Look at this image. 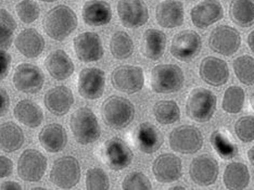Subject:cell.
<instances>
[{
    "instance_id": "obj_1",
    "label": "cell",
    "mask_w": 254,
    "mask_h": 190,
    "mask_svg": "<svg viewBox=\"0 0 254 190\" xmlns=\"http://www.w3.org/2000/svg\"><path fill=\"white\" fill-rule=\"evenodd\" d=\"M77 16L74 11L65 4L56 5L49 10L43 20L45 33L57 42H62L76 30Z\"/></svg>"
},
{
    "instance_id": "obj_2",
    "label": "cell",
    "mask_w": 254,
    "mask_h": 190,
    "mask_svg": "<svg viewBox=\"0 0 254 190\" xmlns=\"http://www.w3.org/2000/svg\"><path fill=\"white\" fill-rule=\"evenodd\" d=\"M101 115L109 127L122 129L128 126L135 119V107L124 97L111 96L103 101Z\"/></svg>"
},
{
    "instance_id": "obj_3",
    "label": "cell",
    "mask_w": 254,
    "mask_h": 190,
    "mask_svg": "<svg viewBox=\"0 0 254 190\" xmlns=\"http://www.w3.org/2000/svg\"><path fill=\"white\" fill-rule=\"evenodd\" d=\"M70 127L75 139L80 145H89L99 139L101 129L96 114L91 109L83 107L71 115Z\"/></svg>"
},
{
    "instance_id": "obj_4",
    "label": "cell",
    "mask_w": 254,
    "mask_h": 190,
    "mask_svg": "<svg viewBox=\"0 0 254 190\" xmlns=\"http://www.w3.org/2000/svg\"><path fill=\"white\" fill-rule=\"evenodd\" d=\"M217 98L210 89L193 88L186 100V113L194 122L204 123L210 121L216 111Z\"/></svg>"
},
{
    "instance_id": "obj_5",
    "label": "cell",
    "mask_w": 254,
    "mask_h": 190,
    "mask_svg": "<svg viewBox=\"0 0 254 190\" xmlns=\"http://www.w3.org/2000/svg\"><path fill=\"white\" fill-rule=\"evenodd\" d=\"M185 84V74L176 64L155 65L150 74V87L157 94H174Z\"/></svg>"
},
{
    "instance_id": "obj_6",
    "label": "cell",
    "mask_w": 254,
    "mask_h": 190,
    "mask_svg": "<svg viewBox=\"0 0 254 190\" xmlns=\"http://www.w3.org/2000/svg\"><path fill=\"white\" fill-rule=\"evenodd\" d=\"M170 147L173 151L182 154H193L203 146V136L193 125H181L173 129L169 136Z\"/></svg>"
},
{
    "instance_id": "obj_7",
    "label": "cell",
    "mask_w": 254,
    "mask_h": 190,
    "mask_svg": "<svg viewBox=\"0 0 254 190\" xmlns=\"http://www.w3.org/2000/svg\"><path fill=\"white\" fill-rule=\"evenodd\" d=\"M50 182L62 189H70L80 181V165L76 158L64 155L57 159L50 171Z\"/></svg>"
},
{
    "instance_id": "obj_8",
    "label": "cell",
    "mask_w": 254,
    "mask_h": 190,
    "mask_svg": "<svg viewBox=\"0 0 254 190\" xmlns=\"http://www.w3.org/2000/svg\"><path fill=\"white\" fill-rule=\"evenodd\" d=\"M111 83L113 87L125 94H136L143 88L145 74L140 66L120 65L115 67L111 74Z\"/></svg>"
},
{
    "instance_id": "obj_9",
    "label": "cell",
    "mask_w": 254,
    "mask_h": 190,
    "mask_svg": "<svg viewBox=\"0 0 254 190\" xmlns=\"http://www.w3.org/2000/svg\"><path fill=\"white\" fill-rule=\"evenodd\" d=\"M134 159V153L127 143L119 137L108 139L102 147V160L110 169L121 171L128 168Z\"/></svg>"
},
{
    "instance_id": "obj_10",
    "label": "cell",
    "mask_w": 254,
    "mask_h": 190,
    "mask_svg": "<svg viewBox=\"0 0 254 190\" xmlns=\"http://www.w3.org/2000/svg\"><path fill=\"white\" fill-rule=\"evenodd\" d=\"M202 49V38L197 32L185 30L173 37L171 44V55L175 59L189 62L197 58Z\"/></svg>"
},
{
    "instance_id": "obj_11",
    "label": "cell",
    "mask_w": 254,
    "mask_h": 190,
    "mask_svg": "<svg viewBox=\"0 0 254 190\" xmlns=\"http://www.w3.org/2000/svg\"><path fill=\"white\" fill-rule=\"evenodd\" d=\"M209 47L216 54L232 57L241 47V36L236 28L228 25H219L209 36Z\"/></svg>"
},
{
    "instance_id": "obj_12",
    "label": "cell",
    "mask_w": 254,
    "mask_h": 190,
    "mask_svg": "<svg viewBox=\"0 0 254 190\" xmlns=\"http://www.w3.org/2000/svg\"><path fill=\"white\" fill-rule=\"evenodd\" d=\"M47 170V159L35 149H26L18 160V174L23 181L38 182Z\"/></svg>"
},
{
    "instance_id": "obj_13",
    "label": "cell",
    "mask_w": 254,
    "mask_h": 190,
    "mask_svg": "<svg viewBox=\"0 0 254 190\" xmlns=\"http://www.w3.org/2000/svg\"><path fill=\"white\" fill-rule=\"evenodd\" d=\"M15 88L24 94H36L43 88L45 75L37 65L32 63H21L16 66L13 74Z\"/></svg>"
},
{
    "instance_id": "obj_14",
    "label": "cell",
    "mask_w": 254,
    "mask_h": 190,
    "mask_svg": "<svg viewBox=\"0 0 254 190\" xmlns=\"http://www.w3.org/2000/svg\"><path fill=\"white\" fill-rule=\"evenodd\" d=\"M219 166L217 161L209 154L195 157L189 165V176L195 185L211 186L217 181Z\"/></svg>"
},
{
    "instance_id": "obj_15",
    "label": "cell",
    "mask_w": 254,
    "mask_h": 190,
    "mask_svg": "<svg viewBox=\"0 0 254 190\" xmlns=\"http://www.w3.org/2000/svg\"><path fill=\"white\" fill-rule=\"evenodd\" d=\"M106 87V73L98 67H85L77 80L78 93L85 99L96 100L103 95Z\"/></svg>"
},
{
    "instance_id": "obj_16",
    "label": "cell",
    "mask_w": 254,
    "mask_h": 190,
    "mask_svg": "<svg viewBox=\"0 0 254 190\" xmlns=\"http://www.w3.org/2000/svg\"><path fill=\"white\" fill-rule=\"evenodd\" d=\"M75 55L82 62H97L105 55L100 36L94 32L79 34L73 40Z\"/></svg>"
},
{
    "instance_id": "obj_17",
    "label": "cell",
    "mask_w": 254,
    "mask_h": 190,
    "mask_svg": "<svg viewBox=\"0 0 254 190\" xmlns=\"http://www.w3.org/2000/svg\"><path fill=\"white\" fill-rule=\"evenodd\" d=\"M117 9L120 21L125 27H140L149 20V10L145 0H120Z\"/></svg>"
},
{
    "instance_id": "obj_18",
    "label": "cell",
    "mask_w": 254,
    "mask_h": 190,
    "mask_svg": "<svg viewBox=\"0 0 254 190\" xmlns=\"http://www.w3.org/2000/svg\"><path fill=\"white\" fill-rule=\"evenodd\" d=\"M152 173L159 183L170 184L180 180L183 175L181 158L173 153H163L153 161Z\"/></svg>"
},
{
    "instance_id": "obj_19",
    "label": "cell",
    "mask_w": 254,
    "mask_h": 190,
    "mask_svg": "<svg viewBox=\"0 0 254 190\" xmlns=\"http://www.w3.org/2000/svg\"><path fill=\"white\" fill-rule=\"evenodd\" d=\"M199 75L207 85L223 86L229 79V68L226 61L216 57H205L199 65Z\"/></svg>"
},
{
    "instance_id": "obj_20",
    "label": "cell",
    "mask_w": 254,
    "mask_h": 190,
    "mask_svg": "<svg viewBox=\"0 0 254 190\" xmlns=\"http://www.w3.org/2000/svg\"><path fill=\"white\" fill-rule=\"evenodd\" d=\"M224 9L218 0H203L195 4L190 11V18L194 26L198 28H206L214 23L222 20Z\"/></svg>"
},
{
    "instance_id": "obj_21",
    "label": "cell",
    "mask_w": 254,
    "mask_h": 190,
    "mask_svg": "<svg viewBox=\"0 0 254 190\" xmlns=\"http://www.w3.org/2000/svg\"><path fill=\"white\" fill-rule=\"evenodd\" d=\"M134 141L138 150L151 154L158 151L163 145L164 137L157 126L149 122H143L138 125L135 130Z\"/></svg>"
},
{
    "instance_id": "obj_22",
    "label": "cell",
    "mask_w": 254,
    "mask_h": 190,
    "mask_svg": "<svg viewBox=\"0 0 254 190\" xmlns=\"http://www.w3.org/2000/svg\"><path fill=\"white\" fill-rule=\"evenodd\" d=\"M155 20L164 28L182 26L185 20L184 4L178 0H164L155 8Z\"/></svg>"
},
{
    "instance_id": "obj_23",
    "label": "cell",
    "mask_w": 254,
    "mask_h": 190,
    "mask_svg": "<svg viewBox=\"0 0 254 190\" xmlns=\"http://www.w3.org/2000/svg\"><path fill=\"white\" fill-rule=\"evenodd\" d=\"M44 102L48 111L57 117H63L71 110L74 103L73 91L66 86H56L45 94Z\"/></svg>"
},
{
    "instance_id": "obj_24",
    "label": "cell",
    "mask_w": 254,
    "mask_h": 190,
    "mask_svg": "<svg viewBox=\"0 0 254 190\" xmlns=\"http://www.w3.org/2000/svg\"><path fill=\"white\" fill-rule=\"evenodd\" d=\"M15 48L25 58H38L45 50V39L35 28H25L15 38Z\"/></svg>"
},
{
    "instance_id": "obj_25",
    "label": "cell",
    "mask_w": 254,
    "mask_h": 190,
    "mask_svg": "<svg viewBox=\"0 0 254 190\" xmlns=\"http://www.w3.org/2000/svg\"><path fill=\"white\" fill-rule=\"evenodd\" d=\"M45 66L49 75L57 80H64L72 76L75 66L72 59L64 50L58 49L49 54L45 59Z\"/></svg>"
},
{
    "instance_id": "obj_26",
    "label": "cell",
    "mask_w": 254,
    "mask_h": 190,
    "mask_svg": "<svg viewBox=\"0 0 254 190\" xmlns=\"http://www.w3.org/2000/svg\"><path fill=\"white\" fill-rule=\"evenodd\" d=\"M39 143L46 151L57 153L62 151L67 143V134L61 124L53 123L46 125L38 134Z\"/></svg>"
},
{
    "instance_id": "obj_27",
    "label": "cell",
    "mask_w": 254,
    "mask_h": 190,
    "mask_svg": "<svg viewBox=\"0 0 254 190\" xmlns=\"http://www.w3.org/2000/svg\"><path fill=\"white\" fill-rule=\"evenodd\" d=\"M82 16L89 26L107 25L112 19L111 5L103 0H89L83 5Z\"/></svg>"
},
{
    "instance_id": "obj_28",
    "label": "cell",
    "mask_w": 254,
    "mask_h": 190,
    "mask_svg": "<svg viewBox=\"0 0 254 190\" xmlns=\"http://www.w3.org/2000/svg\"><path fill=\"white\" fill-rule=\"evenodd\" d=\"M166 35L155 28L145 31L140 40V53L150 60H159L165 53Z\"/></svg>"
},
{
    "instance_id": "obj_29",
    "label": "cell",
    "mask_w": 254,
    "mask_h": 190,
    "mask_svg": "<svg viewBox=\"0 0 254 190\" xmlns=\"http://www.w3.org/2000/svg\"><path fill=\"white\" fill-rule=\"evenodd\" d=\"M15 119L30 128H36L43 123L44 112L36 102L30 99L21 100L13 110Z\"/></svg>"
},
{
    "instance_id": "obj_30",
    "label": "cell",
    "mask_w": 254,
    "mask_h": 190,
    "mask_svg": "<svg viewBox=\"0 0 254 190\" xmlns=\"http://www.w3.org/2000/svg\"><path fill=\"white\" fill-rule=\"evenodd\" d=\"M25 136L19 125L13 122L0 124V150L14 152L24 145Z\"/></svg>"
},
{
    "instance_id": "obj_31",
    "label": "cell",
    "mask_w": 254,
    "mask_h": 190,
    "mask_svg": "<svg viewBox=\"0 0 254 190\" xmlns=\"http://www.w3.org/2000/svg\"><path fill=\"white\" fill-rule=\"evenodd\" d=\"M223 182L227 189H245L250 183V172L242 162H232L225 168Z\"/></svg>"
},
{
    "instance_id": "obj_32",
    "label": "cell",
    "mask_w": 254,
    "mask_h": 190,
    "mask_svg": "<svg viewBox=\"0 0 254 190\" xmlns=\"http://www.w3.org/2000/svg\"><path fill=\"white\" fill-rule=\"evenodd\" d=\"M229 16L240 27L252 26L254 24V0H232Z\"/></svg>"
},
{
    "instance_id": "obj_33",
    "label": "cell",
    "mask_w": 254,
    "mask_h": 190,
    "mask_svg": "<svg viewBox=\"0 0 254 190\" xmlns=\"http://www.w3.org/2000/svg\"><path fill=\"white\" fill-rule=\"evenodd\" d=\"M110 51L115 59H128L134 53V42L126 32H115L110 39Z\"/></svg>"
},
{
    "instance_id": "obj_34",
    "label": "cell",
    "mask_w": 254,
    "mask_h": 190,
    "mask_svg": "<svg viewBox=\"0 0 254 190\" xmlns=\"http://www.w3.org/2000/svg\"><path fill=\"white\" fill-rule=\"evenodd\" d=\"M155 120L162 125L174 124L181 120V109L174 100H161L153 107Z\"/></svg>"
},
{
    "instance_id": "obj_35",
    "label": "cell",
    "mask_w": 254,
    "mask_h": 190,
    "mask_svg": "<svg viewBox=\"0 0 254 190\" xmlns=\"http://www.w3.org/2000/svg\"><path fill=\"white\" fill-rule=\"evenodd\" d=\"M246 93L239 86H230L225 90L222 101V108L229 114H237L244 109Z\"/></svg>"
},
{
    "instance_id": "obj_36",
    "label": "cell",
    "mask_w": 254,
    "mask_h": 190,
    "mask_svg": "<svg viewBox=\"0 0 254 190\" xmlns=\"http://www.w3.org/2000/svg\"><path fill=\"white\" fill-rule=\"evenodd\" d=\"M233 68L239 82L247 86L254 85V58L244 55L233 62Z\"/></svg>"
},
{
    "instance_id": "obj_37",
    "label": "cell",
    "mask_w": 254,
    "mask_h": 190,
    "mask_svg": "<svg viewBox=\"0 0 254 190\" xmlns=\"http://www.w3.org/2000/svg\"><path fill=\"white\" fill-rule=\"evenodd\" d=\"M211 143L214 150L224 160L233 159L238 153V148L232 141V138L223 130H215L211 136Z\"/></svg>"
},
{
    "instance_id": "obj_38",
    "label": "cell",
    "mask_w": 254,
    "mask_h": 190,
    "mask_svg": "<svg viewBox=\"0 0 254 190\" xmlns=\"http://www.w3.org/2000/svg\"><path fill=\"white\" fill-rule=\"evenodd\" d=\"M16 22L5 9H0V49L5 50L12 44Z\"/></svg>"
},
{
    "instance_id": "obj_39",
    "label": "cell",
    "mask_w": 254,
    "mask_h": 190,
    "mask_svg": "<svg viewBox=\"0 0 254 190\" xmlns=\"http://www.w3.org/2000/svg\"><path fill=\"white\" fill-rule=\"evenodd\" d=\"M15 12L23 23L31 24L39 18L40 8L35 0H22L15 5Z\"/></svg>"
},
{
    "instance_id": "obj_40",
    "label": "cell",
    "mask_w": 254,
    "mask_h": 190,
    "mask_svg": "<svg viewBox=\"0 0 254 190\" xmlns=\"http://www.w3.org/2000/svg\"><path fill=\"white\" fill-rule=\"evenodd\" d=\"M86 188L88 190H107L110 180L107 173L100 168H91L86 172Z\"/></svg>"
},
{
    "instance_id": "obj_41",
    "label": "cell",
    "mask_w": 254,
    "mask_h": 190,
    "mask_svg": "<svg viewBox=\"0 0 254 190\" xmlns=\"http://www.w3.org/2000/svg\"><path fill=\"white\" fill-rule=\"evenodd\" d=\"M235 133L241 142L249 143L254 140V117L246 115L237 120Z\"/></svg>"
},
{
    "instance_id": "obj_42",
    "label": "cell",
    "mask_w": 254,
    "mask_h": 190,
    "mask_svg": "<svg viewBox=\"0 0 254 190\" xmlns=\"http://www.w3.org/2000/svg\"><path fill=\"white\" fill-rule=\"evenodd\" d=\"M124 190H150L152 188L151 182L142 172H131L127 174L122 183Z\"/></svg>"
},
{
    "instance_id": "obj_43",
    "label": "cell",
    "mask_w": 254,
    "mask_h": 190,
    "mask_svg": "<svg viewBox=\"0 0 254 190\" xmlns=\"http://www.w3.org/2000/svg\"><path fill=\"white\" fill-rule=\"evenodd\" d=\"M11 56L7 51L0 49V80L7 77L11 66Z\"/></svg>"
},
{
    "instance_id": "obj_44",
    "label": "cell",
    "mask_w": 254,
    "mask_h": 190,
    "mask_svg": "<svg viewBox=\"0 0 254 190\" xmlns=\"http://www.w3.org/2000/svg\"><path fill=\"white\" fill-rule=\"evenodd\" d=\"M13 171V162L4 155H0V178L8 177L12 174Z\"/></svg>"
},
{
    "instance_id": "obj_45",
    "label": "cell",
    "mask_w": 254,
    "mask_h": 190,
    "mask_svg": "<svg viewBox=\"0 0 254 190\" xmlns=\"http://www.w3.org/2000/svg\"><path fill=\"white\" fill-rule=\"evenodd\" d=\"M10 107V97L8 95L5 89L0 87V117H3V115L8 112Z\"/></svg>"
},
{
    "instance_id": "obj_46",
    "label": "cell",
    "mask_w": 254,
    "mask_h": 190,
    "mask_svg": "<svg viewBox=\"0 0 254 190\" xmlns=\"http://www.w3.org/2000/svg\"><path fill=\"white\" fill-rule=\"evenodd\" d=\"M0 189H2V190H16V189H19V190H21L22 186L20 185L19 183L9 181V182L2 183L1 186H0Z\"/></svg>"
},
{
    "instance_id": "obj_47",
    "label": "cell",
    "mask_w": 254,
    "mask_h": 190,
    "mask_svg": "<svg viewBox=\"0 0 254 190\" xmlns=\"http://www.w3.org/2000/svg\"><path fill=\"white\" fill-rule=\"evenodd\" d=\"M247 43H248V46H249L250 50L254 54V30L252 32H250L249 35H248Z\"/></svg>"
},
{
    "instance_id": "obj_48",
    "label": "cell",
    "mask_w": 254,
    "mask_h": 190,
    "mask_svg": "<svg viewBox=\"0 0 254 190\" xmlns=\"http://www.w3.org/2000/svg\"><path fill=\"white\" fill-rule=\"evenodd\" d=\"M248 159H249L250 163L253 165V168H254V146L251 147L249 150H248Z\"/></svg>"
},
{
    "instance_id": "obj_49",
    "label": "cell",
    "mask_w": 254,
    "mask_h": 190,
    "mask_svg": "<svg viewBox=\"0 0 254 190\" xmlns=\"http://www.w3.org/2000/svg\"><path fill=\"white\" fill-rule=\"evenodd\" d=\"M250 103H251V108H252V110L254 111V93L251 95V98H250Z\"/></svg>"
},
{
    "instance_id": "obj_50",
    "label": "cell",
    "mask_w": 254,
    "mask_h": 190,
    "mask_svg": "<svg viewBox=\"0 0 254 190\" xmlns=\"http://www.w3.org/2000/svg\"><path fill=\"white\" fill-rule=\"evenodd\" d=\"M172 189H185L184 186H175V187H172Z\"/></svg>"
},
{
    "instance_id": "obj_51",
    "label": "cell",
    "mask_w": 254,
    "mask_h": 190,
    "mask_svg": "<svg viewBox=\"0 0 254 190\" xmlns=\"http://www.w3.org/2000/svg\"><path fill=\"white\" fill-rule=\"evenodd\" d=\"M42 1H44V2H55V1H57V0H42Z\"/></svg>"
},
{
    "instance_id": "obj_52",
    "label": "cell",
    "mask_w": 254,
    "mask_h": 190,
    "mask_svg": "<svg viewBox=\"0 0 254 190\" xmlns=\"http://www.w3.org/2000/svg\"><path fill=\"white\" fill-rule=\"evenodd\" d=\"M33 189H45V188H43V187H35V188H33Z\"/></svg>"
}]
</instances>
